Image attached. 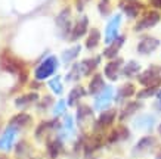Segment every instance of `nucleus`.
Here are the masks:
<instances>
[{"label": "nucleus", "mask_w": 161, "mask_h": 159, "mask_svg": "<svg viewBox=\"0 0 161 159\" xmlns=\"http://www.w3.org/2000/svg\"><path fill=\"white\" fill-rule=\"evenodd\" d=\"M117 119H118V111L115 108H109L107 111L99 112V115L96 116V119H95L92 125V133L107 135V133L112 128L114 122Z\"/></svg>", "instance_id": "f257e3e1"}, {"label": "nucleus", "mask_w": 161, "mask_h": 159, "mask_svg": "<svg viewBox=\"0 0 161 159\" xmlns=\"http://www.w3.org/2000/svg\"><path fill=\"white\" fill-rule=\"evenodd\" d=\"M115 90L111 84H107V87L103 88L101 93H98L96 96H93V109L96 112L107 111L112 106V103L115 102Z\"/></svg>", "instance_id": "f03ea898"}, {"label": "nucleus", "mask_w": 161, "mask_h": 159, "mask_svg": "<svg viewBox=\"0 0 161 159\" xmlns=\"http://www.w3.org/2000/svg\"><path fill=\"white\" fill-rule=\"evenodd\" d=\"M136 80L142 87H161V65H149L148 68L142 69Z\"/></svg>", "instance_id": "7ed1b4c3"}, {"label": "nucleus", "mask_w": 161, "mask_h": 159, "mask_svg": "<svg viewBox=\"0 0 161 159\" xmlns=\"http://www.w3.org/2000/svg\"><path fill=\"white\" fill-rule=\"evenodd\" d=\"M160 21H161L160 10H155V9L145 10V12L137 18L133 29H135L136 33H143V31H147V29L154 28L157 24H160Z\"/></svg>", "instance_id": "20e7f679"}, {"label": "nucleus", "mask_w": 161, "mask_h": 159, "mask_svg": "<svg viewBox=\"0 0 161 159\" xmlns=\"http://www.w3.org/2000/svg\"><path fill=\"white\" fill-rule=\"evenodd\" d=\"M95 109L93 106L87 105V103H80V105L75 108V124L80 128H87V127H92L95 119H96V115H95Z\"/></svg>", "instance_id": "39448f33"}, {"label": "nucleus", "mask_w": 161, "mask_h": 159, "mask_svg": "<svg viewBox=\"0 0 161 159\" xmlns=\"http://www.w3.org/2000/svg\"><path fill=\"white\" fill-rule=\"evenodd\" d=\"M58 66H59V62H58V59H56V56H49V58H46L39 66L36 68V71H34L36 80L43 81V80L50 78L55 72H56Z\"/></svg>", "instance_id": "423d86ee"}, {"label": "nucleus", "mask_w": 161, "mask_h": 159, "mask_svg": "<svg viewBox=\"0 0 161 159\" xmlns=\"http://www.w3.org/2000/svg\"><path fill=\"white\" fill-rule=\"evenodd\" d=\"M143 109V102L139 99H132V100L126 102L121 106V109L118 111V121L120 122H126L127 119H132Z\"/></svg>", "instance_id": "0eeeda50"}, {"label": "nucleus", "mask_w": 161, "mask_h": 159, "mask_svg": "<svg viewBox=\"0 0 161 159\" xmlns=\"http://www.w3.org/2000/svg\"><path fill=\"white\" fill-rule=\"evenodd\" d=\"M123 65H124V61L121 58H115V59H109L105 66H103V77L107 78L109 82H115L120 80L123 72Z\"/></svg>", "instance_id": "6e6552de"}, {"label": "nucleus", "mask_w": 161, "mask_h": 159, "mask_svg": "<svg viewBox=\"0 0 161 159\" xmlns=\"http://www.w3.org/2000/svg\"><path fill=\"white\" fill-rule=\"evenodd\" d=\"M157 124V116L154 114H137L133 118V128L139 131H152L155 130Z\"/></svg>", "instance_id": "1a4fd4ad"}, {"label": "nucleus", "mask_w": 161, "mask_h": 159, "mask_svg": "<svg viewBox=\"0 0 161 159\" xmlns=\"http://www.w3.org/2000/svg\"><path fill=\"white\" fill-rule=\"evenodd\" d=\"M136 93H137V87L135 82L132 81L124 82L115 90V103L124 105L126 102L132 100L133 97H136Z\"/></svg>", "instance_id": "9d476101"}, {"label": "nucleus", "mask_w": 161, "mask_h": 159, "mask_svg": "<svg viewBox=\"0 0 161 159\" xmlns=\"http://www.w3.org/2000/svg\"><path fill=\"white\" fill-rule=\"evenodd\" d=\"M160 44H161L160 39H157L154 35H143L139 40V43H137L136 50L141 56H149L160 47Z\"/></svg>", "instance_id": "9b49d317"}, {"label": "nucleus", "mask_w": 161, "mask_h": 159, "mask_svg": "<svg viewBox=\"0 0 161 159\" xmlns=\"http://www.w3.org/2000/svg\"><path fill=\"white\" fill-rule=\"evenodd\" d=\"M121 21H123L121 13L112 15L111 19L108 21L107 27H105V35H103V41H105V44L112 43V41L117 39L118 35H120V34H118V31H120Z\"/></svg>", "instance_id": "f8f14e48"}, {"label": "nucleus", "mask_w": 161, "mask_h": 159, "mask_svg": "<svg viewBox=\"0 0 161 159\" xmlns=\"http://www.w3.org/2000/svg\"><path fill=\"white\" fill-rule=\"evenodd\" d=\"M130 137V130L127 128L126 125H123V122L115 128H111V130L107 133L105 135V145H115V143H120V141H126Z\"/></svg>", "instance_id": "ddd939ff"}, {"label": "nucleus", "mask_w": 161, "mask_h": 159, "mask_svg": "<svg viewBox=\"0 0 161 159\" xmlns=\"http://www.w3.org/2000/svg\"><path fill=\"white\" fill-rule=\"evenodd\" d=\"M56 27L59 28V31H61L64 37L68 39L71 28H73V18H71V9L69 8H65L58 13V16H56Z\"/></svg>", "instance_id": "4468645a"}, {"label": "nucleus", "mask_w": 161, "mask_h": 159, "mask_svg": "<svg viewBox=\"0 0 161 159\" xmlns=\"http://www.w3.org/2000/svg\"><path fill=\"white\" fill-rule=\"evenodd\" d=\"M87 33H89V18L86 15H83L73 24L68 40L69 41H77V40L83 39L84 35H87Z\"/></svg>", "instance_id": "2eb2a0df"}, {"label": "nucleus", "mask_w": 161, "mask_h": 159, "mask_svg": "<svg viewBox=\"0 0 161 159\" xmlns=\"http://www.w3.org/2000/svg\"><path fill=\"white\" fill-rule=\"evenodd\" d=\"M157 145H158V140H157L155 135L147 134L137 140V143L133 147V153H136V155L149 153V152H152V150L155 149Z\"/></svg>", "instance_id": "dca6fc26"}, {"label": "nucleus", "mask_w": 161, "mask_h": 159, "mask_svg": "<svg viewBox=\"0 0 161 159\" xmlns=\"http://www.w3.org/2000/svg\"><path fill=\"white\" fill-rule=\"evenodd\" d=\"M75 127H77V124H75V118H74L73 115H69V114H65V115L62 116V121L59 122V139L64 140V139H68V137H73L74 134H75Z\"/></svg>", "instance_id": "f3484780"}, {"label": "nucleus", "mask_w": 161, "mask_h": 159, "mask_svg": "<svg viewBox=\"0 0 161 159\" xmlns=\"http://www.w3.org/2000/svg\"><path fill=\"white\" fill-rule=\"evenodd\" d=\"M120 8H121L123 13L126 15L127 18H130V19H137L145 12L143 5L139 3L137 0H124V2H121Z\"/></svg>", "instance_id": "a211bd4d"}, {"label": "nucleus", "mask_w": 161, "mask_h": 159, "mask_svg": "<svg viewBox=\"0 0 161 159\" xmlns=\"http://www.w3.org/2000/svg\"><path fill=\"white\" fill-rule=\"evenodd\" d=\"M107 78L103 77V74H99V72H95L90 77V80H89L87 82V94L89 96H96L98 93H101L107 87Z\"/></svg>", "instance_id": "6ab92c4d"}, {"label": "nucleus", "mask_w": 161, "mask_h": 159, "mask_svg": "<svg viewBox=\"0 0 161 159\" xmlns=\"http://www.w3.org/2000/svg\"><path fill=\"white\" fill-rule=\"evenodd\" d=\"M101 61H102V55H98V56H92V58H86L83 59L80 63V69H81V74L83 77H92L95 72H98L96 69L101 65Z\"/></svg>", "instance_id": "aec40b11"}, {"label": "nucleus", "mask_w": 161, "mask_h": 159, "mask_svg": "<svg viewBox=\"0 0 161 159\" xmlns=\"http://www.w3.org/2000/svg\"><path fill=\"white\" fill-rule=\"evenodd\" d=\"M86 96H89L87 88H84V86L77 84V86H74L73 88L69 90L68 97H67V103H68L69 108H77L80 103H83L81 100H83Z\"/></svg>", "instance_id": "412c9836"}, {"label": "nucleus", "mask_w": 161, "mask_h": 159, "mask_svg": "<svg viewBox=\"0 0 161 159\" xmlns=\"http://www.w3.org/2000/svg\"><path fill=\"white\" fill-rule=\"evenodd\" d=\"M124 43H126V35H118L112 43L107 44V47L103 49V52H102V56L103 58H107L108 61H109V59L118 58L120 50H121V47L124 46Z\"/></svg>", "instance_id": "4be33fe9"}, {"label": "nucleus", "mask_w": 161, "mask_h": 159, "mask_svg": "<svg viewBox=\"0 0 161 159\" xmlns=\"http://www.w3.org/2000/svg\"><path fill=\"white\" fill-rule=\"evenodd\" d=\"M142 72V65L137 61H129L124 62L123 65V72L121 77L127 78V80H132V78H137L139 74Z\"/></svg>", "instance_id": "5701e85b"}, {"label": "nucleus", "mask_w": 161, "mask_h": 159, "mask_svg": "<svg viewBox=\"0 0 161 159\" xmlns=\"http://www.w3.org/2000/svg\"><path fill=\"white\" fill-rule=\"evenodd\" d=\"M101 39H102V35H101V31L98 28L89 29L86 40H84V47L87 50H95L99 46V43H101Z\"/></svg>", "instance_id": "b1692460"}, {"label": "nucleus", "mask_w": 161, "mask_h": 159, "mask_svg": "<svg viewBox=\"0 0 161 159\" xmlns=\"http://www.w3.org/2000/svg\"><path fill=\"white\" fill-rule=\"evenodd\" d=\"M15 137H16V128L9 127L3 134L0 135V150H9L14 145Z\"/></svg>", "instance_id": "393cba45"}, {"label": "nucleus", "mask_w": 161, "mask_h": 159, "mask_svg": "<svg viewBox=\"0 0 161 159\" xmlns=\"http://www.w3.org/2000/svg\"><path fill=\"white\" fill-rule=\"evenodd\" d=\"M0 63H2V68H3V69H6V71H9V72H12V74H19L21 69H22L19 62H18L16 59L8 56V55H3V56H2Z\"/></svg>", "instance_id": "a878e982"}, {"label": "nucleus", "mask_w": 161, "mask_h": 159, "mask_svg": "<svg viewBox=\"0 0 161 159\" xmlns=\"http://www.w3.org/2000/svg\"><path fill=\"white\" fill-rule=\"evenodd\" d=\"M31 116L28 114H18V115H15L10 118L9 121V127H14V128H22V127H27L31 124Z\"/></svg>", "instance_id": "bb28decb"}, {"label": "nucleus", "mask_w": 161, "mask_h": 159, "mask_svg": "<svg viewBox=\"0 0 161 159\" xmlns=\"http://www.w3.org/2000/svg\"><path fill=\"white\" fill-rule=\"evenodd\" d=\"M81 52V46L80 44H74L73 47L67 49V50H64L62 52V62L64 63H73L75 59L78 58V55Z\"/></svg>", "instance_id": "cd10ccee"}, {"label": "nucleus", "mask_w": 161, "mask_h": 159, "mask_svg": "<svg viewBox=\"0 0 161 159\" xmlns=\"http://www.w3.org/2000/svg\"><path fill=\"white\" fill-rule=\"evenodd\" d=\"M64 149V140H61L59 137L49 140L47 141V153L50 155V158H56Z\"/></svg>", "instance_id": "c85d7f7f"}, {"label": "nucleus", "mask_w": 161, "mask_h": 159, "mask_svg": "<svg viewBox=\"0 0 161 159\" xmlns=\"http://www.w3.org/2000/svg\"><path fill=\"white\" fill-rule=\"evenodd\" d=\"M160 90V87L157 86H151V87H142L141 90H137L136 93V99L139 100H147V99H152L155 97L157 92Z\"/></svg>", "instance_id": "c756f323"}, {"label": "nucleus", "mask_w": 161, "mask_h": 159, "mask_svg": "<svg viewBox=\"0 0 161 159\" xmlns=\"http://www.w3.org/2000/svg\"><path fill=\"white\" fill-rule=\"evenodd\" d=\"M47 86H49V88L52 90L53 94H56V96H62L64 82H62V78L59 77V75H55L53 78H50L49 82H47Z\"/></svg>", "instance_id": "7c9ffc66"}, {"label": "nucleus", "mask_w": 161, "mask_h": 159, "mask_svg": "<svg viewBox=\"0 0 161 159\" xmlns=\"http://www.w3.org/2000/svg\"><path fill=\"white\" fill-rule=\"evenodd\" d=\"M67 81L69 82H77L80 81L83 77V74H81V69H80V63H73V66L69 68L68 74H67Z\"/></svg>", "instance_id": "2f4dec72"}, {"label": "nucleus", "mask_w": 161, "mask_h": 159, "mask_svg": "<svg viewBox=\"0 0 161 159\" xmlns=\"http://www.w3.org/2000/svg\"><path fill=\"white\" fill-rule=\"evenodd\" d=\"M34 102H39V94L37 93H27V94H24V96L18 97L16 100H15V103H16V106H27V105H31V103H34Z\"/></svg>", "instance_id": "473e14b6"}, {"label": "nucleus", "mask_w": 161, "mask_h": 159, "mask_svg": "<svg viewBox=\"0 0 161 159\" xmlns=\"http://www.w3.org/2000/svg\"><path fill=\"white\" fill-rule=\"evenodd\" d=\"M69 106L67 103V99H59L53 106V115L55 118H59V116H64L67 114V109H68Z\"/></svg>", "instance_id": "72a5a7b5"}, {"label": "nucleus", "mask_w": 161, "mask_h": 159, "mask_svg": "<svg viewBox=\"0 0 161 159\" xmlns=\"http://www.w3.org/2000/svg\"><path fill=\"white\" fill-rule=\"evenodd\" d=\"M98 10L102 16H108L111 12V2L109 0H98Z\"/></svg>", "instance_id": "f704fd0d"}, {"label": "nucleus", "mask_w": 161, "mask_h": 159, "mask_svg": "<svg viewBox=\"0 0 161 159\" xmlns=\"http://www.w3.org/2000/svg\"><path fill=\"white\" fill-rule=\"evenodd\" d=\"M30 152V145L28 143H25V141H21L19 145L16 146V155L18 156H25V155Z\"/></svg>", "instance_id": "c9c22d12"}, {"label": "nucleus", "mask_w": 161, "mask_h": 159, "mask_svg": "<svg viewBox=\"0 0 161 159\" xmlns=\"http://www.w3.org/2000/svg\"><path fill=\"white\" fill-rule=\"evenodd\" d=\"M154 99H155V102H154V109L161 115V87H160V90L157 92Z\"/></svg>", "instance_id": "e433bc0d"}, {"label": "nucleus", "mask_w": 161, "mask_h": 159, "mask_svg": "<svg viewBox=\"0 0 161 159\" xmlns=\"http://www.w3.org/2000/svg\"><path fill=\"white\" fill-rule=\"evenodd\" d=\"M90 0H75V8H77L78 12H81L84 9V6L87 5Z\"/></svg>", "instance_id": "4c0bfd02"}, {"label": "nucleus", "mask_w": 161, "mask_h": 159, "mask_svg": "<svg viewBox=\"0 0 161 159\" xmlns=\"http://www.w3.org/2000/svg\"><path fill=\"white\" fill-rule=\"evenodd\" d=\"M149 5H151L152 9L161 10V0H149Z\"/></svg>", "instance_id": "58836bf2"}, {"label": "nucleus", "mask_w": 161, "mask_h": 159, "mask_svg": "<svg viewBox=\"0 0 161 159\" xmlns=\"http://www.w3.org/2000/svg\"><path fill=\"white\" fill-rule=\"evenodd\" d=\"M157 134L161 139V122H158V125H157Z\"/></svg>", "instance_id": "ea45409f"}, {"label": "nucleus", "mask_w": 161, "mask_h": 159, "mask_svg": "<svg viewBox=\"0 0 161 159\" xmlns=\"http://www.w3.org/2000/svg\"><path fill=\"white\" fill-rule=\"evenodd\" d=\"M30 159H39V158H30Z\"/></svg>", "instance_id": "a19ab883"}]
</instances>
